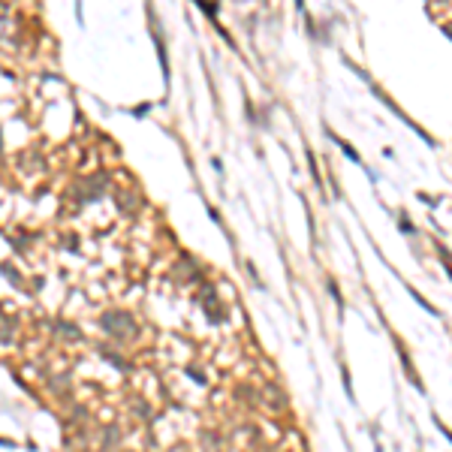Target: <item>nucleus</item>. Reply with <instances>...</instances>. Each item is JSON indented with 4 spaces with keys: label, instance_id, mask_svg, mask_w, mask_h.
Segmentation results:
<instances>
[{
    "label": "nucleus",
    "instance_id": "nucleus-1",
    "mask_svg": "<svg viewBox=\"0 0 452 452\" xmlns=\"http://www.w3.org/2000/svg\"><path fill=\"white\" fill-rule=\"evenodd\" d=\"M103 323H106V329L112 332V338H118V341L136 332V325H133V320H130L127 314H106Z\"/></svg>",
    "mask_w": 452,
    "mask_h": 452
}]
</instances>
